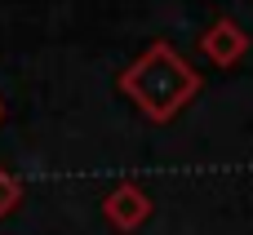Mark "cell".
<instances>
[{"label":"cell","instance_id":"7a4b0ae2","mask_svg":"<svg viewBox=\"0 0 253 235\" xmlns=\"http://www.w3.org/2000/svg\"><path fill=\"white\" fill-rule=\"evenodd\" d=\"M151 213H156L151 191H147L142 182H133V178L116 182V187L102 196V218L111 222V231H120V235H133Z\"/></svg>","mask_w":253,"mask_h":235},{"label":"cell","instance_id":"3957f363","mask_svg":"<svg viewBox=\"0 0 253 235\" xmlns=\"http://www.w3.org/2000/svg\"><path fill=\"white\" fill-rule=\"evenodd\" d=\"M200 53H205L218 71H227V67H236V62L249 53V36H245V27H240L236 18H213V22L200 31Z\"/></svg>","mask_w":253,"mask_h":235},{"label":"cell","instance_id":"277c9868","mask_svg":"<svg viewBox=\"0 0 253 235\" xmlns=\"http://www.w3.org/2000/svg\"><path fill=\"white\" fill-rule=\"evenodd\" d=\"M18 204H22V182H18V178L0 164V218H9Z\"/></svg>","mask_w":253,"mask_h":235},{"label":"cell","instance_id":"6da1fadb","mask_svg":"<svg viewBox=\"0 0 253 235\" xmlns=\"http://www.w3.org/2000/svg\"><path fill=\"white\" fill-rule=\"evenodd\" d=\"M116 89L151 120V124H169L173 116H182V107L196 102L200 93V71L191 67V58L182 49H173L169 40H151L116 80Z\"/></svg>","mask_w":253,"mask_h":235}]
</instances>
